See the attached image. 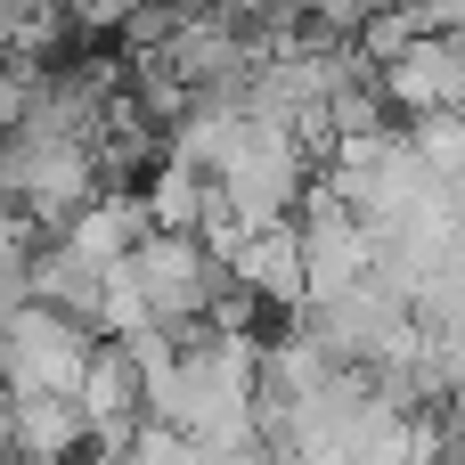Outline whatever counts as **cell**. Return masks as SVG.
Here are the masks:
<instances>
[{"label":"cell","mask_w":465,"mask_h":465,"mask_svg":"<svg viewBox=\"0 0 465 465\" xmlns=\"http://www.w3.org/2000/svg\"><path fill=\"white\" fill-rule=\"evenodd\" d=\"M82 262H98V270H114V262H131L147 237H155V213H147V196L139 188H114V196H90L65 229H57Z\"/></svg>","instance_id":"52a82bcc"},{"label":"cell","mask_w":465,"mask_h":465,"mask_svg":"<svg viewBox=\"0 0 465 465\" xmlns=\"http://www.w3.org/2000/svg\"><path fill=\"white\" fill-rule=\"evenodd\" d=\"M25 278H33V302H57V311H74V319H90V327H98V286H106V270H98V262H82L65 237H57V245H41Z\"/></svg>","instance_id":"8fae6325"},{"label":"cell","mask_w":465,"mask_h":465,"mask_svg":"<svg viewBox=\"0 0 465 465\" xmlns=\"http://www.w3.org/2000/svg\"><path fill=\"white\" fill-rule=\"evenodd\" d=\"M450 106L465 114V41H458V74H450Z\"/></svg>","instance_id":"ac0fdd59"},{"label":"cell","mask_w":465,"mask_h":465,"mask_svg":"<svg viewBox=\"0 0 465 465\" xmlns=\"http://www.w3.org/2000/svg\"><path fill=\"white\" fill-rule=\"evenodd\" d=\"M302 139L286 131V123H245V139L229 147V163L213 172L221 180V196H229V213L245 221V229H262V221H286L294 204H302Z\"/></svg>","instance_id":"277c9868"},{"label":"cell","mask_w":465,"mask_h":465,"mask_svg":"<svg viewBox=\"0 0 465 465\" xmlns=\"http://www.w3.org/2000/svg\"><path fill=\"white\" fill-rule=\"evenodd\" d=\"M106 335L57 302H25L0 327V384L8 392H82V368Z\"/></svg>","instance_id":"7a4b0ae2"},{"label":"cell","mask_w":465,"mask_h":465,"mask_svg":"<svg viewBox=\"0 0 465 465\" xmlns=\"http://www.w3.org/2000/svg\"><path fill=\"white\" fill-rule=\"evenodd\" d=\"M409 147H417V163H425L441 188H458V180H465V114H458V106L409 114Z\"/></svg>","instance_id":"7c38bea8"},{"label":"cell","mask_w":465,"mask_h":465,"mask_svg":"<svg viewBox=\"0 0 465 465\" xmlns=\"http://www.w3.org/2000/svg\"><path fill=\"white\" fill-rule=\"evenodd\" d=\"M8 450L16 458H74L90 450V417L74 392H16L8 401Z\"/></svg>","instance_id":"9c48e42d"},{"label":"cell","mask_w":465,"mask_h":465,"mask_svg":"<svg viewBox=\"0 0 465 465\" xmlns=\"http://www.w3.org/2000/svg\"><path fill=\"white\" fill-rule=\"evenodd\" d=\"M147 327H155V302H147L139 270H131V262H114V270H106V286H98V335L131 343V335H147Z\"/></svg>","instance_id":"4fadbf2b"},{"label":"cell","mask_w":465,"mask_h":465,"mask_svg":"<svg viewBox=\"0 0 465 465\" xmlns=\"http://www.w3.org/2000/svg\"><path fill=\"white\" fill-rule=\"evenodd\" d=\"M25 229H33V213H0V278L8 270H33V237Z\"/></svg>","instance_id":"2e32d148"},{"label":"cell","mask_w":465,"mask_h":465,"mask_svg":"<svg viewBox=\"0 0 465 465\" xmlns=\"http://www.w3.org/2000/svg\"><path fill=\"white\" fill-rule=\"evenodd\" d=\"M147 213H155V229H204V213H213V196H221V180L204 172V163H188V155H155V172H147Z\"/></svg>","instance_id":"30bf717a"},{"label":"cell","mask_w":465,"mask_h":465,"mask_svg":"<svg viewBox=\"0 0 465 465\" xmlns=\"http://www.w3.org/2000/svg\"><path fill=\"white\" fill-rule=\"evenodd\" d=\"M229 286L253 294V302H278V311H302L311 302V262H302V221H262L245 229V245L229 253Z\"/></svg>","instance_id":"8992f818"},{"label":"cell","mask_w":465,"mask_h":465,"mask_svg":"<svg viewBox=\"0 0 465 465\" xmlns=\"http://www.w3.org/2000/svg\"><path fill=\"white\" fill-rule=\"evenodd\" d=\"M123 465H204V441H196V433H180V425H163V417H147V425L131 433Z\"/></svg>","instance_id":"5bb4252c"},{"label":"cell","mask_w":465,"mask_h":465,"mask_svg":"<svg viewBox=\"0 0 465 465\" xmlns=\"http://www.w3.org/2000/svg\"><path fill=\"white\" fill-rule=\"evenodd\" d=\"M33 98H41V65H33V57H0V139L25 131Z\"/></svg>","instance_id":"9a60e30c"},{"label":"cell","mask_w":465,"mask_h":465,"mask_svg":"<svg viewBox=\"0 0 465 465\" xmlns=\"http://www.w3.org/2000/svg\"><path fill=\"white\" fill-rule=\"evenodd\" d=\"M98 196V139H57V131H8L0 139V204L65 229Z\"/></svg>","instance_id":"6da1fadb"},{"label":"cell","mask_w":465,"mask_h":465,"mask_svg":"<svg viewBox=\"0 0 465 465\" xmlns=\"http://www.w3.org/2000/svg\"><path fill=\"white\" fill-rule=\"evenodd\" d=\"M450 196H458V213H465V180H458V188H450Z\"/></svg>","instance_id":"d6986e66"},{"label":"cell","mask_w":465,"mask_h":465,"mask_svg":"<svg viewBox=\"0 0 465 465\" xmlns=\"http://www.w3.org/2000/svg\"><path fill=\"white\" fill-rule=\"evenodd\" d=\"M302 262H311V302H335V294H351L360 278H376V262H384V245H376V229H368V213H351L327 180L311 188V204H302ZM302 302V311H311Z\"/></svg>","instance_id":"5b68a950"},{"label":"cell","mask_w":465,"mask_h":465,"mask_svg":"<svg viewBox=\"0 0 465 465\" xmlns=\"http://www.w3.org/2000/svg\"><path fill=\"white\" fill-rule=\"evenodd\" d=\"M204 465H286L270 441H253V450H204Z\"/></svg>","instance_id":"e0dca14e"},{"label":"cell","mask_w":465,"mask_h":465,"mask_svg":"<svg viewBox=\"0 0 465 465\" xmlns=\"http://www.w3.org/2000/svg\"><path fill=\"white\" fill-rule=\"evenodd\" d=\"M450 74H458V33H417L401 57L376 65V90L401 114H433V106H450Z\"/></svg>","instance_id":"ba28073f"},{"label":"cell","mask_w":465,"mask_h":465,"mask_svg":"<svg viewBox=\"0 0 465 465\" xmlns=\"http://www.w3.org/2000/svg\"><path fill=\"white\" fill-rule=\"evenodd\" d=\"M131 270H139V286H147V302H155V327H172L180 343L213 319V302H221V286H229V262H221L196 229H155V237L131 253Z\"/></svg>","instance_id":"3957f363"}]
</instances>
